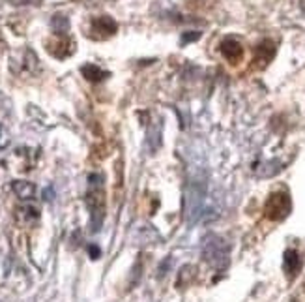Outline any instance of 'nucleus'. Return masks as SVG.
Here are the masks:
<instances>
[{"instance_id":"2eb2a0df","label":"nucleus","mask_w":305,"mask_h":302,"mask_svg":"<svg viewBox=\"0 0 305 302\" xmlns=\"http://www.w3.org/2000/svg\"><path fill=\"white\" fill-rule=\"evenodd\" d=\"M88 253H90V257H92V259H99V255H101V250H99L96 244H90V246H88Z\"/></svg>"},{"instance_id":"423d86ee","label":"nucleus","mask_w":305,"mask_h":302,"mask_svg":"<svg viewBox=\"0 0 305 302\" xmlns=\"http://www.w3.org/2000/svg\"><path fill=\"white\" fill-rule=\"evenodd\" d=\"M92 32H96L98 38H109L116 32V23L113 17L109 15H101V17H94L92 19Z\"/></svg>"},{"instance_id":"f03ea898","label":"nucleus","mask_w":305,"mask_h":302,"mask_svg":"<svg viewBox=\"0 0 305 302\" xmlns=\"http://www.w3.org/2000/svg\"><path fill=\"white\" fill-rule=\"evenodd\" d=\"M86 207L90 210V227L92 233H98L103 226L105 218V190H103V176L99 173H92L88 176V190H86Z\"/></svg>"},{"instance_id":"6e6552de","label":"nucleus","mask_w":305,"mask_h":302,"mask_svg":"<svg viewBox=\"0 0 305 302\" xmlns=\"http://www.w3.org/2000/svg\"><path fill=\"white\" fill-rule=\"evenodd\" d=\"M283 269L289 278H296L301 270V257L296 250H287L283 255Z\"/></svg>"},{"instance_id":"f257e3e1","label":"nucleus","mask_w":305,"mask_h":302,"mask_svg":"<svg viewBox=\"0 0 305 302\" xmlns=\"http://www.w3.org/2000/svg\"><path fill=\"white\" fill-rule=\"evenodd\" d=\"M206 195V173L202 169L191 167L187 173L185 186V222L193 226L202 214V203Z\"/></svg>"},{"instance_id":"7ed1b4c3","label":"nucleus","mask_w":305,"mask_h":302,"mask_svg":"<svg viewBox=\"0 0 305 302\" xmlns=\"http://www.w3.org/2000/svg\"><path fill=\"white\" fill-rule=\"evenodd\" d=\"M229 244L217 235H208L202 244V257L213 269H225L229 265Z\"/></svg>"},{"instance_id":"ddd939ff","label":"nucleus","mask_w":305,"mask_h":302,"mask_svg":"<svg viewBox=\"0 0 305 302\" xmlns=\"http://www.w3.org/2000/svg\"><path fill=\"white\" fill-rule=\"evenodd\" d=\"M193 278H195V267H191V265L182 267L180 272H178V287L189 286V281Z\"/></svg>"},{"instance_id":"0eeeda50","label":"nucleus","mask_w":305,"mask_h":302,"mask_svg":"<svg viewBox=\"0 0 305 302\" xmlns=\"http://www.w3.org/2000/svg\"><path fill=\"white\" fill-rule=\"evenodd\" d=\"M275 56V45L270 39H264L255 47V62L258 64V68L268 66V62Z\"/></svg>"},{"instance_id":"9d476101","label":"nucleus","mask_w":305,"mask_h":302,"mask_svg":"<svg viewBox=\"0 0 305 302\" xmlns=\"http://www.w3.org/2000/svg\"><path fill=\"white\" fill-rule=\"evenodd\" d=\"M11 188H13V192H15L17 197L25 199V201H28V199H32L34 195H36V186L28 180H15Z\"/></svg>"},{"instance_id":"4468645a","label":"nucleus","mask_w":305,"mask_h":302,"mask_svg":"<svg viewBox=\"0 0 305 302\" xmlns=\"http://www.w3.org/2000/svg\"><path fill=\"white\" fill-rule=\"evenodd\" d=\"M201 38V32H197V30H193V32H184V36H182V45L185 44H191V42H197V39Z\"/></svg>"},{"instance_id":"f8f14e48","label":"nucleus","mask_w":305,"mask_h":302,"mask_svg":"<svg viewBox=\"0 0 305 302\" xmlns=\"http://www.w3.org/2000/svg\"><path fill=\"white\" fill-rule=\"evenodd\" d=\"M51 27H53L55 34L66 36L68 30H70V19L66 15H62V13H56V15H53V19H51Z\"/></svg>"},{"instance_id":"20e7f679","label":"nucleus","mask_w":305,"mask_h":302,"mask_svg":"<svg viewBox=\"0 0 305 302\" xmlns=\"http://www.w3.org/2000/svg\"><path fill=\"white\" fill-rule=\"evenodd\" d=\"M292 210V201L287 192H275L268 197L264 205V216L272 222H281L290 214Z\"/></svg>"},{"instance_id":"dca6fc26","label":"nucleus","mask_w":305,"mask_h":302,"mask_svg":"<svg viewBox=\"0 0 305 302\" xmlns=\"http://www.w3.org/2000/svg\"><path fill=\"white\" fill-rule=\"evenodd\" d=\"M53 195H55L53 188H45V190H43V199H45V201H51V199H53Z\"/></svg>"},{"instance_id":"39448f33","label":"nucleus","mask_w":305,"mask_h":302,"mask_svg":"<svg viewBox=\"0 0 305 302\" xmlns=\"http://www.w3.org/2000/svg\"><path fill=\"white\" fill-rule=\"evenodd\" d=\"M219 51H221V55H223L230 64H238V62L244 58V47H242L240 39L232 38V36H229V38H225L223 42H221Z\"/></svg>"},{"instance_id":"1a4fd4ad","label":"nucleus","mask_w":305,"mask_h":302,"mask_svg":"<svg viewBox=\"0 0 305 302\" xmlns=\"http://www.w3.org/2000/svg\"><path fill=\"white\" fill-rule=\"evenodd\" d=\"M81 73L84 79H88V81H92V83H99L109 77V72L101 70V68L96 66V64H84V66L81 68Z\"/></svg>"},{"instance_id":"9b49d317","label":"nucleus","mask_w":305,"mask_h":302,"mask_svg":"<svg viewBox=\"0 0 305 302\" xmlns=\"http://www.w3.org/2000/svg\"><path fill=\"white\" fill-rule=\"evenodd\" d=\"M39 218V210L32 205H25L21 209L17 210V220L21 224H34V222Z\"/></svg>"}]
</instances>
